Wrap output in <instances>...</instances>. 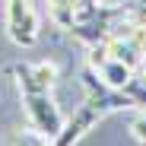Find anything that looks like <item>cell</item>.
Returning a JSON list of instances; mask_svg holds the SVG:
<instances>
[{
  "label": "cell",
  "instance_id": "5b68a950",
  "mask_svg": "<svg viewBox=\"0 0 146 146\" xmlns=\"http://www.w3.org/2000/svg\"><path fill=\"white\" fill-rule=\"evenodd\" d=\"M29 70H32V80H35L41 89L51 92V86L57 83V64H51V60H38V64H29Z\"/></svg>",
  "mask_w": 146,
  "mask_h": 146
},
{
  "label": "cell",
  "instance_id": "3957f363",
  "mask_svg": "<svg viewBox=\"0 0 146 146\" xmlns=\"http://www.w3.org/2000/svg\"><path fill=\"white\" fill-rule=\"evenodd\" d=\"M102 114H105L102 108H95L92 102H83V108L73 114L70 121H64L60 133H57L51 143H54V146H73V143H80V140H83V133H86V130H92V127L102 121Z\"/></svg>",
  "mask_w": 146,
  "mask_h": 146
},
{
  "label": "cell",
  "instance_id": "52a82bcc",
  "mask_svg": "<svg viewBox=\"0 0 146 146\" xmlns=\"http://www.w3.org/2000/svg\"><path fill=\"white\" fill-rule=\"evenodd\" d=\"M130 133H133L140 143H146V114H137V117H133V124H130Z\"/></svg>",
  "mask_w": 146,
  "mask_h": 146
},
{
  "label": "cell",
  "instance_id": "277c9868",
  "mask_svg": "<svg viewBox=\"0 0 146 146\" xmlns=\"http://www.w3.org/2000/svg\"><path fill=\"white\" fill-rule=\"evenodd\" d=\"M99 76H102V83L111 86V89H127V83L133 80V67H127V64L108 57V60L99 67Z\"/></svg>",
  "mask_w": 146,
  "mask_h": 146
},
{
  "label": "cell",
  "instance_id": "6da1fadb",
  "mask_svg": "<svg viewBox=\"0 0 146 146\" xmlns=\"http://www.w3.org/2000/svg\"><path fill=\"white\" fill-rule=\"evenodd\" d=\"M22 108H26V121H29V127L44 137V140H54L64 127V111L57 108V102L51 99V92H29V95H22Z\"/></svg>",
  "mask_w": 146,
  "mask_h": 146
},
{
  "label": "cell",
  "instance_id": "7a4b0ae2",
  "mask_svg": "<svg viewBox=\"0 0 146 146\" xmlns=\"http://www.w3.org/2000/svg\"><path fill=\"white\" fill-rule=\"evenodd\" d=\"M7 32L16 44L32 48L38 38V16L29 0H7Z\"/></svg>",
  "mask_w": 146,
  "mask_h": 146
},
{
  "label": "cell",
  "instance_id": "8992f818",
  "mask_svg": "<svg viewBox=\"0 0 146 146\" xmlns=\"http://www.w3.org/2000/svg\"><path fill=\"white\" fill-rule=\"evenodd\" d=\"M7 146H41V140H38V133H35V130H32V133L16 130V133H10V137H7Z\"/></svg>",
  "mask_w": 146,
  "mask_h": 146
},
{
  "label": "cell",
  "instance_id": "ba28073f",
  "mask_svg": "<svg viewBox=\"0 0 146 146\" xmlns=\"http://www.w3.org/2000/svg\"><path fill=\"white\" fill-rule=\"evenodd\" d=\"M41 146H54V143H41Z\"/></svg>",
  "mask_w": 146,
  "mask_h": 146
}]
</instances>
